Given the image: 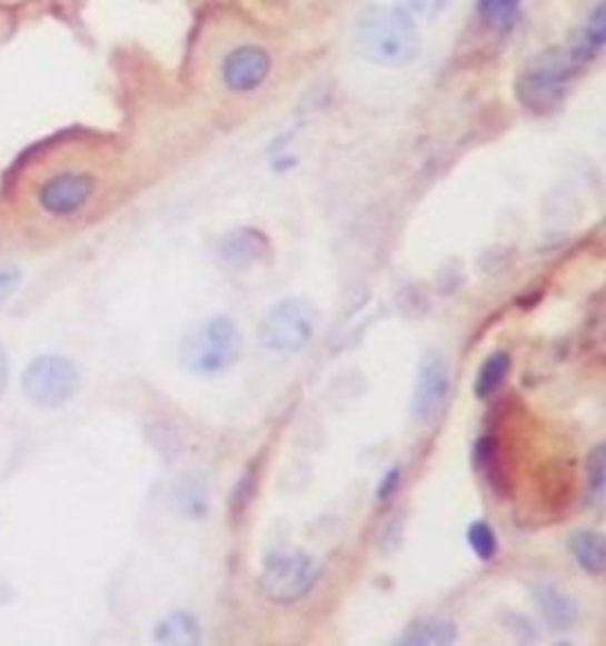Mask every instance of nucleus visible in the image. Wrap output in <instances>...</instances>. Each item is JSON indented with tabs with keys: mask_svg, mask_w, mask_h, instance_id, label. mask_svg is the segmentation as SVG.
Returning <instances> with one entry per match:
<instances>
[{
	"mask_svg": "<svg viewBox=\"0 0 606 646\" xmlns=\"http://www.w3.org/2000/svg\"><path fill=\"white\" fill-rule=\"evenodd\" d=\"M152 639L161 646H197L201 625L190 612H171L157 623Z\"/></svg>",
	"mask_w": 606,
	"mask_h": 646,
	"instance_id": "f8f14e48",
	"label": "nucleus"
},
{
	"mask_svg": "<svg viewBox=\"0 0 606 646\" xmlns=\"http://www.w3.org/2000/svg\"><path fill=\"white\" fill-rule=\"evenodd\" d=\"M8 379H10V362H8L3 344H0V396H3L8 389Z\"/></svg>",
	"mask_w": 606,
	"mask_h": 646,
	"instance_id": "b1692460",
	"label": "nucleus"
},
{
	"mask_svg": "<svg viewBox=\"0 0 606 646\" xmlns=\"http://www.w3.org/2000/svg\"><path fill=\"white\" fill-rule=\"evenodd\" d=\"M81 389V372L64 356L33 358L22 375V391L43 410L62 408Z\"/></svg>",
	"mask_w": 606,
	"mask_h": 646,
	"instance_id": "423d86ee",
	"label": "nucleus"
},
{
	"mask_svg": "<svg viewBox=\"0 0 606 646\" xmlns=\"http://www.w3.org/2000/svg\"><path fill=\"white\" fill-rule=\"evenodd\" d=\"M180 509L186 511L188 516H205L207 511V500H205V493L201 490H192V486H188V490H180Z\"/></svg>",
	"mask_w": 606,
	"mask_h": 646,
	"instance_id": "412c9836",
	"label": "nucleus"
},
{
	"mask_svg": "<svg viewBox=\"0 0 606 646\" xmlns=\"http://www.w3.org/2000/svg\"><path fill=\"white\" fill-rule=\"evenodd\" d=\"M96 192V178L81 171H62L48 178L39 190V205L52 216H73Z\"/></svg>",
	"mask_w": 606,
	"mask_h": 646,
	"instance_id": "6e6552de",
	"label": "nucleus"
},
{
	"mask_svg": "<svg viewBox=\"0 0 606 646\" xmlns=\"http://www.w3.org/2000/svg\"><path fill=\"white\" fill-rule=\"evenodd\" d=\"M568 551L574 554L576 564L590 576H602L606 566V540L599 530H576L568 538Z\"/></svg>",
	"mask_w": 606,
	"mask_h": 646,
	"instance_id": "ddd939ff",
	"label": "nucleus"
},
{
	"mask_svg": "<svg viewBox=\"0 0 606 646\" xmlns=\"http://www.w3.org/2000/svg\"><path fill=\"white\" fill-rule=\"evenodd\" d=\"M467 543L471 551L479 557L481 561H490L495 554H498V535H495L493 526L484 519L471 521L467 528Z\"/></svg>",
	"mask_w": 606,
	"mask_h": 646,
	"instance_id": "dca6fc26",
	"label": "nucleus"
},
{
	"mask_svg": "<svg viewBox=\"0 0 606 646\" xmlns=\"http://www.w3.org/2000/svg\"><path fill=\"white\" fill-rule=\"evenodd\" d=\"M20 285H22V270H17V268L0 270V306H3L17 289H20Z\"/></svg>",
	"mask_w": 606,
	"mask_h": 646,
	"instance_id": "5701e85b",
	"label": "nucleus"
},
{
	"mask_svg": "<svg viewBox=\"0 0 606 646\" xmlns=\"http://www.w3.org/2000/svg\"><path fill=\"white\" fill-rule=\"evenodd\" d=\"M400 478H403V474H400L398 467H391L387 474H384V478H381L379 486H377V500L379 503H389L391 500V497L400 488Z\"/></svg>",
	"mask_w": 606,
	"mask_h": 646,
	"instance_id": "4be33fe9",
	"label": "nucleus"
},
{
	"mask_svg": "<svg viewBox=\"0 0 606 646\" xmlns=\"http://www.w3.org/2000/svg\"><path fill=\"white\" fill-rule=\"evenodd\" d=\"M354 48L362 60L379 67H408L419 58L421 39L406 8L372 6L356 20Z\"/></svg>",
	"mask_w": 606,
	"mask_h": 646,
	"instance_id": "f257e3e1",
	"label": "nucleus"
},
{
	"mask_svg": "<svg viewBox=\"0 0 606 646\" xmlns=\"http://www.w3.org/2000/svg\"><path fill=\"white\" fill-rule=\"evenodd\" d=\"M318 327L320 310L306 299L289 297L268 308L259 325V344L272 354H301Z\"/></svg>",
	"mask_w": 606,
	"mask_h": 646,
	"instance_id": "20e7f679",
	"label": "nucleus"
},
{
	"mask_svg": "<svg viewBox=\"0 0 606 646\" xmlns=\"http://www.w3.org/2000/svg\"><path fill=\"white\" fill-rule=\"evenodd\" d=\"M583 43L593 52H597L606 43V10H604V6H597L593 10L590 20H587V24H585Z\"/></svg>",
	"mask_w": 606,
	"mask_h": 646,
	"instance_id": "a211bd4d",
	"label": "nucleus"
},
{
	"mask_svg": "<svg viewBox=\"0 0 606 646\" xmlns=\"http://www.w3.org/2000/svg\"><path fill=\"white\" fill-rule=\"evenodd\" d=\"M320 564L306 551L272 554L259 574V587L268 602L289 606L304 599L320 578Z\"/></svg>",
	"mask_w": 606,
	"mask_h": 646,
	"instance_id": "39448f33",
	"label": "nucleus"
},
{
	"mask_svg": "<svg viewBox=\"0 0 606 646\" xmlns=\"http://www.w3.org/2000/svg\"><path fill=\"white\" fill-rule=\"evenodd\" d=\"M245 339L237 322L228 316H211L192 327L180 344V362L201 377L220 375L242 356Z\"/></svg>",
	"mask_w": 606,
	"mask_h": 646,
	"instance_id": "f03ea898",
	"label": "nucleus"
},
{
	"mask_svg": "<svg viewBox=\"0 0 606 646\" xmlns=\"http://www.w3.org/2000/svg\"><path fill=\"white\" fill-rule=\"evenodd\" d=\"M500 0H476V10H479V17L490 24L493 22V14H495V8H498Z\"/></svg>",
	"mask_w": 606,
	"mask_h": 646,
	"instance_id": "393cba45",
	"label": "nucleus"
},
{
	"mask_svg": "<svg viewBox=\"0 0 606 646\" xmlns=\"http://www.w3.org/2000/svg\"><path fill=\"white\" fill-rule=\"evenodd\" d=\"M587 488H590V503L599 505L606 490V448L602 443L587 455Z\"/></svg>",
	"mask_w": 606,
	"mask_h": 646,
	"instance_id": "f3484780",
	"label": "nucleus"
},
{
	"mask_svg": "<svg viewBox=\"0 0 606 646\" xmlns=\"http://www.w3.org/2000/svg\"><path fill=\"white\" fill-rule=\"evenodd\" d=\"M272 69L270 54L259 46H240L226 54L220 77L235 92H251L268 79Z\"/></svg>",
	"mask_w": 606,
	"mask_h": 646,
	"instance_id": "1a4fd4ad",
	"label": "nucleus"
},
{
	"mask_svg": "<svg viewBox=\"0 0 606 646\" xmlns=\"http://www.w3.org/2000/svg\"><path fill=\"white\" fill-rule=\"evenodd\" d=\"M509 369H511V356L507 354V350H495V354H490L479 367V375H476L474 379V396L479 400L493 398L500 391V386L505 384Z\"/></svg>",
	"mask_w": 606,
	"mask_h": 646,
	"instance_id": "2eb2a0df",
	"label": "nucleus"
},
{
	"mask_svg": "<svg viewBox=\"0 0 606 646\" xmlns=\"http://www.w3.org/2000/svg\"><path fill=\"white\" fill-rule=\"evenodd\" d=\"M270 249V239L259 228L242 226L220 237L218 258L235 270H245L261 264Z\"/></svg>",
	"mask_w": 606,
	"mask_h": 646,
	"instance_id": "9d476101",
	"label": "nucleus"
},
{
	"mask_svg": "<svg viewBox=\"0 0 606 646\" xmlns=\"http://www.w3.org/2000/svg\"><path fill=\"white\" fill-rule=\"evenodd\" d=\"M585 62L578 54L564 48L540 52L530 60L517 81V96L521 105L536 115H549L566 96V83Z\"/></svg>",
	"mask_w": 606,
	"mask_h": 646,
	"instance_id": "7ed1b4c3",
	"label": "nucleus"
},
{
	"mask_svg": "<svg viewBox=\"0 0 606 646\" xmlns=\"http://www.w3.org/2000/svg\"><path fill=\"white\" fill-rule=\"evenodd\" d=\"M457 642V627L446 618H425L413 623L406 633L398 637L403 646H448Z\"/></svg>",
	"mask_w": 606,
	"mask_h": 646,
	"instance_id": "4468645a",
	"label": "nucleus"
},
{
	"mask_svg": "<svg viewBox=\"0 0 606 646\" xmlns=\"http://www.w3.org/2000/svg\"><path fill=\"white\" fill-rule=\"evenodd\" d=\"M450 396V365L438 350H427L419 360L415 391L410 402V415L415 421L434 424L444 413Z\"/></svg>",
	"mask_w": 606,
	"mask_h": 646,
	"instance_id": "0eeeda50",
	"label": "nucleus"
},
{
	"mask_svg": "<svg viewBox=\"0 0 606 646\" xmlns=\"http://www.w3.org/2000/svg\"><path fill=\"white\" fill-rule=\"evenodd\" d=\"M530 597L536 602L538 614L547 623L549 630L566 633L578 623V606L576 602L562 593L555 585H534L530 587Z\"/></svg>",
	"mask_w": 606,
	"mask_h": 646,
	"instance_id": "9b49d317",
	"label": "nucleus"
},
{
	"mask_svg": "<svg viewBox=\"0 0 606 646\" xmlns=\"http://www.w3.org/2000/svg\"><path fill=\"white\" fill-rule=\"evenodd\" d=\"M450 0H403V6L400 8H406L413 17H429V20H434V17H438L440 12H444L448 8Z\"/></svg>",
	"mask_w": 606,
	"mask_h": 646,
	"instance_id": "aec40b11",
	"label": "nucleus"
},
{
	"mask_svg": "<svg viewBox=\"0 0 606 646\" xmlns=\"http://www.w3.org/2000/svg\"><path fill=\"white\" fill-rule=\"evenodd\" d=\"M254 488H256V465H251L242 478H240V484L235 486L232 490V511L235 514H242L251 500V495H254Z\"/></svg>",
	"mask_w": 606,
	"mask_h": 646,
	"instance_id": "6ab92c4d",
	"label": "nucleus"
}]
</instances>
